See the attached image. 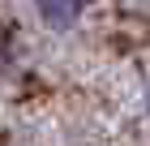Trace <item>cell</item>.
<instances>
[{"label":"cell","mask_w":150,"mask_h":146,"mask_svg":"<svg viewBox=\"0 0 150 146\" xmlns=\"http://www.w3.org/2000/svg\"><path fill=\"white\" fill-rule=\"evenodd\" d=\"M35 9L43 13L47 26H73L77 13L86 9V0H35Z\"/></svg>","instance_id":"6da1fadb"}]
</instances>
